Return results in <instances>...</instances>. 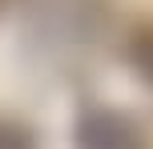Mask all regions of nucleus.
<instances>
[{
  "instance_id": "1",
  "label": "nucleus",
  "mask_w": 153,
  "mask_h": 149,
  "mask_svg": "<svg viewBox=\"0 0 153 149\" xmlns=\"http://www.w3.org/2000/svg\"><path fill=\"white\" fill-rule=\"evenodd\" d=\"M81 149H141V133L117 113H93L81 121Z\"/></svg>"
},
{
  "instance_id": "2",
  "label": "nucleus",
  "mask_w": 153,
  "mask_h": 149,
  "mask_svg": "<svg viewBox=\"0 0 153 149\" xmlns=\"http://www.w3.org/2000/svg\"><path fill=\"white\" fill-rule=\"evenodd\" d=\"M0 149H32V137L24 133L20 125H8V121H0Z\"/></svg>"
},
{
  "instance_id": "3",
  "label": "nucleus",
  "mask_w": 153,
  "mask_h": 149,
  "mask_svg": "<svg viewBox=\"0 0 153 149\" xmlns=\"http://www.w3.org/2000/svg\"><path fill=\"white\" fill-rule=\"evenodd\" d=\"M133 56H137V64H141V69L153 77V28L137 40V44H133Z\"/></svg>"
}]
</instances>
